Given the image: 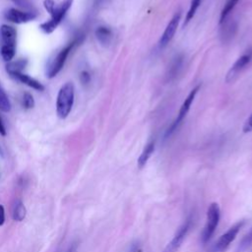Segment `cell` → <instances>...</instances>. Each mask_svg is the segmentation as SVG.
Listing matches in <instances>:
<instances>
[{
	"mask_svg": "<svg viewBox=\"0 0 252 252\" xmlns=\"http://www.w3.org/2000/svg\"><path fill=\"white\" fill-rule=\"evenodd\" d=\"M155 148H156L155 140H150L146 144V146L144 147V149H143V151H142V153L139 156L138 160H137V164H138L139 168H143L147 164V162L150 159L151 156L155 152Z\"/></svg>",
	"mask_w": 252,
	"mask_h": 252,
	"instance_id": "obj_13",
	"label": "cell"
},
{
	"mask_svg": "<svg viewBox=\"0 0 252 252\" xmlns=\"http://www.w3.org/2000/svg\"><path fill=\"white\" fill-rule=\"evenodd\" d=\"M202 0H191V3H190V6H189V9H188V12L186 14V17H185V20H184V26L188 25L189 22L194 18L200 4H201Z\"/></svg>",
	"mask_w": 252,
	"mask_h": 252,
	"instance_id": "obj_18",
	"label": "cell"
},
{
	"mask_svg": "<svg viewBox=\"0 0 252 252\" xmlns=\"http://www.w3.org/2000/svg\"><path fill=\"white\" fill-rule=\"evenodd\" d=\"M0 110L3 112H9L11 110V102L10 99L5 93L4 89L0 84Z\"/></svg>",
	"mask_w": 252,
	"mask_h": 252,
	"instance_id": "obj_19",
	"label": "cell"
},
{
	"mask_svg": "<svg viewBox=\"0 0 252 252\" xmlns=\"http://www.w3.org/2000/svg\"><path fill=\"white\" fill-rule=\"evenodd\" d=\"M252 243V226L250 227L249 231L245 234V236L243 237V239L241 240V242L239 243L238 246V251H242L244 250L246 247H248L250 244Z\"/></svg>",
	"mask_w": 252,
	"mask_h": 252,
	"instance_id": "obj_20",
	"label": "cell"
},
{
	"mask_svg": "<svg viewBox=\"0 0 252 252\" xmlns=\"http://www.w3.org/2000/svg\"><path fill=\"white\" fill-rule=\"evenodd\" d=\"M95 36L101 44H107L112 37V32L107 27H98L95 30Z\"/></svg>",
	"mask_w": 252,
	"mask_h": 252,
	"instance_id": "obj_14",
	"label": "cell"
},
{
	"mask_svg": "<svg viewBox=\"0 0 252 252\" xmlns=\"http://www.w3.org/2000/svg\"><path fill=\"white\" fill-rule=\"evenodd\" d=\"M80 79H81V82L83 84H87L90 82V79H91V76L90 74L87 72V71H83L80 75Z\"/></svg>",
	"mask_w": 252,
	"mask_h": 252,
	"instance_id": "obj_25",
	"label": "cell"
},
{
	"mask_svg": "<svg viewBox=\"0 0 252 252\" xmlns=\"http://www.w3.org/2000/svg\"><path fill=\"white\" fill-rule=\"evenodd\" d=\"M0 36H1V56L4 61L10 62L16 54V39H17V31L15 28L2 25L0 28Z\"/></svg>",
	"mask_w": 252,
	"mask_h": 252,
	"instance_id": "obj_2",
	"label": "cell"
},
{
	"mask_svg": "<svg viewBox=\"0 0 252 252\" xmlns=\"http://www.w3.org/2000/svg\"><path fill=\"white\" fill-rule=\"evenodd\" d=\"M180 19H181V12L180 11L176 12L172 16V18L168 22L166 28L164 29V31H163V32H162V34H161V36L158 40L159 48H164L171 41V39L173 38V36H174V34L177 31Z\"/></svg>",
	"mask_w": 252,
	"mask_h": 252,
	"instance_id": "obj_11",
	"label": "cell"
},
{
	"mask_svg": "<svg viewBox=\"0 0 252 252\" xmlns=\"http://www.w3.org/2000/svg\"><path fill=\"white\" fill-rule=\"evenodd\" d=\"M239 0H226L221 12H220V24H223L228 15L232 12V10L234 9V7L236 6V4L238 3Z\"/></svg>",
	"mask_w": 252,
	"mask_h": 252,
	"instance_id": "obj_16",
	"label": "cell"
},
{
	"mask_svg": "<svg viewBox=\"0 0 252 252\" xmlns=\"http://www.w3.org/2000/svg\"><path fill=\"white\" fill-rule=\"evenodd\" d=\"M220 217V211L219 204L214 202L209 206L207 211V221L201 235V240L203 244H206L213 236L219 224Z\"/></svg>",
	"mask_w": 252,
	"mask_h": 252,
	"instance_id": "obj_4",
	"label": "cell"
},
{
	"mask_svg": "<svg viewBox=\"0 0 252 252\" xmlns=\"http://www.w3.org/2000/svg\"><path fill=\"white\" fill-rule=\"evenodd\" d=\"M26 214H27V210L24 203L21 200L16 201L13 208V213H12L13 220L16 221H22L25 219Z\"/></svg>",
	"mask_w": 252,
	"mask_h": 252,
	"instance_id": "obj_15",
	"label": "cell"
},
{
	"mask_svg": "<svg viewBox=\"0 0 252 252\" xmlns=\"http://www.w3.org/2000/svg\"><path fill=\"white\" fill-rule=\"evenodd\" d=\"M191 222H192L191 217L187 218L186 220L177 228L172 239L167 243V245L165 246V248L163 249L162 252H177V250L182 245V243L190 229Z\"/></svg>",
	"mask_w": 252,
	"mask_h": 252,
	"instance_id": "obj_7",
	"label": "cell"
},
{
	"mask_svg": "<svg viewBox=\"0 0 252 252\" xmlns=\"http://www.w3.org/2000/svg\"><path fill=\"white\" fill-rule=\"evenodd\" d=\"M0 135H2V136L6 135V129H5V126H4L3 122H2L1 117H0Z\"/></svg>",
	"mask_w": 252,
	"mask_h": 252,
	"instance_id": "obj_27",
	"label": "cell"
},
{
	"mask_svg": "<svg viewBox=\"0 0 252 252\" xmlns=\"http://www.w3.org/2000/svg\"><path fill=\"white\" fill-rule=\"evenodd\" d=\"M243 224H244V221L241 220L233 224L231 227H229L228 230L224 232L215 243V245L213 246V252H223L231 243V241L234 240V238L236 237L238 231L240 230Z\"/></svg>",
	"mask_w": 252,
	"mask_h": 252,
	"instance_id": "obj_8",
	"label": "cell"
},
{
	"mask_svg": "<svg viewBox=\"0 0 252 252\" xmlns=\"http://www.w3.org/2000/svg\"><path fill=\"white\" fill-rule=\"evenodd\" d=\"M73 0H63L59 5H55L53 10L49 13L50 19L40 25V30L44 33H51L61 23L68 10L71 8Z\"/></svg>",
	"mask_w": 252,
	"mask_h": 252,
	"instance_id": "obj_3",
	"label": "cell"
},
{
	"mask_svg": "<svg viewBox=\"0 0 252 252\" xmlns=\"http://www.w3.org/2000/svg\"><path fill=\"white\" fill-rule=\"evenodd\" d=\"M4 17L11 23L14 24H25L31 22L36 18V14L32 11H27L22 9L10 8L5 11Z\"/></svg>",
	"mask_w": 252,
	"mask_h": 252,
	"instance_id": "obj_10",
	"label": "cell"
},
{
	"mask_svg": "<svg viewBox=\"0 0 252 252\" xmlns=\"http://www.w3.org/2000/svg\"><path fill=\"white\" fill-rule=\"evenodd\" d=\"M77 42H78V39H75L72 42H69L64 48H62L57 53V55L54 57V59L51 61L50 65L48 67V70H47V77L48 78L55 77L61 71V69L63 68V66L66 62V59H67L69 53L71 52V50L73 49L74 45Z\"/></svg>",
	"mask_w": 252,
	"mask_h": 252,
	"instance_id": "obj_6",
	"label": "cell"
},
{
	"mask_svg": "<svg viewBox=\"0 0 252 252\" xmlns=\"http://www.w3.org/2000/svg\"><path fill=\"white\" fill-rule=\"evenodd\" d=\"M252 60V51L249 50L246 53L242 54L240 57L236 59V61L233 63V65L229 68L226 76H225V82L232 83L234 82L237 77L240 75V73L246 68V66L251 62Z\"/></svg>",
	"mask_w": 252,
	"mask_h": 252,
	"instance_id": "obj_9",
	"label": "cell"
},
{
	"mask_svg": "<svg viewBox=\"0 0 252 252\" xmlns=\"http://www.w3.org/2000/svg\"><path fill=\"white\" fill-rule=\"evenodd\" d=\"M242 131L244 133H250L252 132V113L251 115L245 120L244 124H243V127H242Z\"/></svg>",
	"mask_w": 252,
	"mask_h": 252,
	"instance_id": "obj_24",
	"label": "cell"
},
{
	"mask_svg": "<svg viewBox=\"0 0 252 252\" xmlns=\"http://www.w3.org/2000/svg\"><path fill=\"white\" fill-rule=\"evenodd\" d=\"M27 65L26 59H19L15 62H9L6 66V71L9 73V75H13L18 72H23V69Z\"/></svg>",
	"mask_w": 252,
	"mask_h": 252,
	"instance_id": "obj_17",
	"label": "cell"
},
{
	"mask_svg": "<svg viewBox=\"0 0 252 252\" xmlns=\"http://www.w3.org/2000/svg\"><path fill=\"white\" fill-rule=\"evenodd\" d=\"M10 1H12L14 4H16L22 10L25 9L27 11H30V9L32 7L31 0H10Z\"/></svg>",
	"mask_w": 252,
	"mask_h": 252,
	"instance_id": "obj_22",
	"label": "cell"
},
{
	"mask_svg": "<svg viewBox=\"0 0 252 252\" xmlns=\"http://www.w3.org/2000/svg\"><path fill=\"white\" fill-rule=\"evenodd\" d=\"M5 222V210L2 205H0V226Z\"/></svg>",
	"mask_w": 252,
	"mask_h": 252,
	"instance_id": "obj_26",
	"label": "cell"
},
{
	"mask_svg": "<svg viewBox=\"0 0 252 252\" xmlns=\"http://www.w3.org/2000/svg\"><path fill=\"white\" fill-rule=\"evenodd\" d=\"M200 90V85L196 86L193 90H191V92L188 94V95L186 96V98L184 99L182 105L180 106V109L178 111V114H177V117L175 119V121L172 123V125L170 126V128L166 131V134H165V137H168L170 136L179 126V124L183 121V119L186 117L194 99H195V96L196 94H198V91Z\"/></svg>",
	"mask_w": 252,
	"mask_h": 252,
	"instance_id": "obj_5",
	"label": "cell"
},
{
	"mask_svg": "<svg viewBox=\"0 0 252 252\" xmlns=\"http://www.w3.org/2000/svg\"><path fill=\"white\" fill-rule=\"evenodd\" d=\"M22 104L25 108L30 109L34 106V99L33 96L30 93H25L22 97Z\"/></svg>",
	"mask_w": 252,
	"mask_h": 252,
	"instance_id": "obj_21",
	"label": "cell"
},
{
	"mask_svg": "<svg viewBox=\"0 0 252 252\" xmlns=\"http://www.w3.org/2000/svg\"><path fill=\"white\" fill-rule=\"evenodd\" d=\"M75 100V88L71 82L65 83L59 90L56 97V113L59 118L65 119L71 112Z\"/></svg>",
	"mask_w": 252,
	"mask_h": 252,
	"instance_id": "obj_1",
	"label": "cell"
},
{
	"mask_svg": "<svg viewBox=\"0 0 252 252\" xmlns=\"http://www.w3.org/2000/svg\"><path fill=\"white\" fill-rule=\"evenodd\" d=\"M11 77H13V78L16 79L17 81L23 83L24 85H26V86H28V87H30V88L35 90V91H43V90H44L43 85H42L39 81L35 80L34 78H32V77H31V76H29V75L23 73V72L15 73V74L11 75Z\"/></svg>",
	"mask_w": 252,
	"mask_h": 252,
	"instance_id": "obj_12",
	"label": "cell"
},
{
	"mask_svg": "<svg viewBox=\"0 0 252 252\" xmlns=\"http://www.w3.org/2000/svg\"><path fill=\"white\" fill-rule=\"evenodd\" d=\"M69 252H72V249H71V250H70V251H69Z\"/></svg>",
	"mask_w": 252,
	"mask_h": 252,
	"instance_id": "obj_28",
	"label": "cell"
},
{
	"mask_svg": "<svg viewBox=\"0 0 252 252\" xmlns=\"http://www.w3.org/2000/svg\"><path fill=\"white\" fill-rule=\"evenodd\" d=\"M127 252H143L142 245H141L140 241L139 240H135V241L131 242V244L128 247Z\"/></svg>",
	"mask_w": 252,
	"mask_h": 252,
	"instance_id": "obj_23",
	"label": "cell"
}]
</instances>
